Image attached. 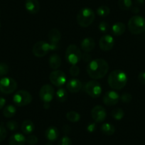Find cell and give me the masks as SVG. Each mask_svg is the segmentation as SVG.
<instances>
[{"label":"cell","instance_id":"cell-34","mask_svg":"<svg viewBox=\"0 0 145 145\" xmlns=\"http://www.w3.org/2000/svg\"><path fill=\"white\" fill-rule=\"evenodd\" d=\"M58 145H72V141L68 137L64 136L60 139Z\"/></svg>","mask_w":145,"mask_h":145},{"label":"cell","instance_id":"cell-33","mask_svg":"<svg viewBox=\"0 0 145 145\" xmlns=\"http://www.w3.org/2000/svg\"><path fill=\"white\" fill-rule=\"evenodd\" d=\"M38 141L39 139L37 137L33 135H29L26 139V142H27L29 145H35L36 144H37Z\"/></svg>","mask_w":145,"mask_h":145},{"label":"cell","instance_id":"cell-20","mask_svg":"<svg viewBox=\"0 0 145 145\" xmlns=\"http://www.w3.org/2000/svg\"><path fill=\"white\" fill-rule=\"evenodd\" d=\"M26 137L22 134L16 133L12 135L9 141V145H24Z\"/></svg>","mask_w":145,"mask_h":145},{"label":"cell","instance_id":"cell-40","mask_svg":"<svg viewBox=\"0 0 145 145\" xmlns=\"http://www.w3.org/2000/svg\"><path fill=\"white\" fill-rule=\"evenodd\" d=\"M138 80L142 85H145V72H139V74L138 75Z\"/></svg>","mask_w":145,"mask_h":145},{"label":"cell","instance_id":"cell-19","mask_svg":"<svg viewBox=\"0 0 145 145\" xmlns=\"http://www.w3.org/2000/svg\"><path fill=\"white\" fill-rule=\"evenodd\" d=\"M59 136V131L57 127L54 126L49 127L45 132V137L49 142H54Z\"/></svg>","mask_w":145,"mask_h":145},{"label":"cell","instance_id":"cell-46","mask_svg":"<svg viewBox=\"0 0 145 145\" xmlns=\"http://www.w3.org/2000/svg\"><path fill=\"white\" fill-rule=\"evenodd\" d=\"M44 108H46V109H48V108H49V107H50V105H49V103H44Z\"/></svg>","mask_w":145,"mask_h":145},{"label":"cell","instance_id":"cell-18","mask_svg":"<svg viewBox=\"0 0 145 145\" xmlns=\"http://www.w3.org/2000/svg\"><path fill=\"white\" fill-rule=\"evenodd\" d=\"M82 50L86 53L91 52L95 47V42L92 38H86L82 41L80 44Z\"/></svg>","mask_w":145,"mask_h":145},{"label":"cell","instance_id":"cell-43","mask_svg":"<svg viewBox=\"0 0 145 145\" xmlns=\"http://www.w3.org/2000/svg\"><path fill=\"white\" fill-rule=\"evenodd\" d=\"M6 104V100L4 97H0V110L3 108Z\"/></svg>","mask_w":145,"mask_h":145},{"label":"cell","instance_id":"cell-26","mask_svg":"<svg viewBox=\"0 0 145 145\" xmlns=\"http://www.w3.org/2000/svg\"><path fill=\"white\" fill-rule=\"evenodd\" d=\"M56 95L57 100L61 103L66 101V100L68 99V93H67L66 90H65L64 88L58 89L56 91Z\"/></svg>","mask_w":145,"mask_h":145},{"label":"cell","instance_id":"cell-25","mask_svg":"<svg viewBox=\"0 0 145 145\" xmlns=\"http://www.w3.org/2000/svg\"><path fill=\"white\" fill-rule=\"evenodd\" d=\"M16 112V108L14 105H9L6 106L3 110V115L5 118H11L14 116Z\"/></svg>","mask_w":145,"mask_h":145},{"label":"cell","instance_id":"cell-47","mask_svg":"<svg viewBox=\"0 0 145 145\" xmlns=\"http://www.w3.org/2000/svg\"><path fill=\"white\" fill-rule=\"evenodd\" d=\"M45 145H53V144L51 143V142H49V141H48V142H47Z\"/></svg>","mask_w":145,"mask_h":145},{"label":"cell","instance_id":"cell-38","mask_svg":"<svg viewBox=\"0 0 145 145\" xmlns=\"http://www.w3.org/2000/svg\"><path fill=\"white\" fill-rule=\"evenodd\" d=\"M98 28H99V30H100V31L105 33V32L107 31V30H108L109 24L106 22L103 21V22H100V23L99 24Z\"/></svg>","mask_w":145,"mask_h":145},{"label":"cell","instance_id":"cell-23","mask_svg":"<svg viewBox=\"0 0 145 145\" xmlns=\"http://www.w3.org/2000/svg\"><path fill=\"white\" fill-rule=\"evenodd\" d=\"M125 29H126L125 25L122 22H116L115 24H114L112 27V33L116 36H119L123 34L125 31Z\"/></svg>","mask_w":145,"mask_h":145},{"label":"cell","instance_id":"cell-36","mask_svg":"<svg viewBox=\"0 0 145 145\" xmlns=\"http://www.w3.org/2000/svg\"><path fill=\"white\" fill-rule=\"evenodd\" d=\"M70 73L72 76H78L80 73V69L76 65H72V66L70 68Z\"/></svg>","mask_w":145,"mask_h":145},{"label":"cell","instance_id":"cell-28","mask_svg":"<svg viewBox=\"0 0 145 145\" xmlns=\"http://www.w3.org/2000/svg\"><path fill=\"white\" fill-rule=\"evenodd\" d=\"M66 118L71 122H77L80 120V115L76 111H70L66 114Z\"/></svg>","mask_w":145,"mask_h":145},{"label":"cell","instance_id":"cell-7","mask_svg":"<svg viewBox=\"0 0 145 145\" xmlns=\"http://www.w3.org/2000/svg\"><path fill=\"white\" fill-rule=\"evenodd\" d=\"M17 88V83L12 78H2L0 80V90L5 94H11Z\"/></svg>","mask_w":145,"mask_h":145},{"label":"cell","instance_id":"cell-42","mask_svg":"<svg viewBox=\"0 0 145 145\" xmlns=\"http://www.w3.org/2000/svg\"><path fill=\"white\" fill-rule=\"evenodd\" d=\"M71 131V127L68 125H64L63 127V132L64 134H68Z\"/></svg>","mask_w":145,"mask_h":145},{"label":"cell","instance_id":"cell-27","mask_svg":"<svg viewBox=\"0 0 145 145\" xmlns=\"http://www.w3.org/2000/svg\"><path fill=\"white\" fill-rule=\"evenodd\" d=\"M118 7L122 10H129L132 7V0H119L118 1Z\"/></svg>","mask_w":145,"mask_h":145},{"label":"cell","instance_id":"cell-12","mask_svg":"<svg viewBox=\"0 0 145 145\" xmlns=\"http://www.w3.org/2000/svg\"><path fill=\"white\" fill-rule=\"evenodd\" d=\"M61 39V33L57 29H53L48 33V39L50 41V48L51 51L57 50L59 47V41Z\"/></svg>","mask_w":145,"mask_h":145},{"label":"cell","instance_id":"cell-29","mask_svg":"<svg viewBox=\"0 0 145 145\" xmlns=\"http://www.w3.org/2000/svg\"><path fill=\"white\" fill-rule=\"evenodd\" d=\"M112 116L116 120H121L125 116V112L121 108H115L112 111Z\"/></svg>","mask_w":145,"mask_h":145},{"label":"cell","instance_id":"cell-35","mask_svg":"<svg viewBox=\"0 0 145 145\" xmlns=\"http://www.w3.org/2000/svg\"><path fill=\"white\" fill-rule=\"evenodd\" d=\"M7 135L6 128L4 127L3 125H0V142H2L5 139Z\"/></svg>","mask_w":145,"mask_h":145},{"label":"cell","instance_id":"cell-17","mask_svg":"<svg viewBox=\"0 0 145 145\" xmlns=\"http://www.w3.org/2000/svg\"><path fill=\"white\" fill-rule=\"evenodd\" d=\"M25 8L30 14H35L38 13L40 9V4L38 0H26Z\"/></svg>","mask_w":145,"mask_h":145},{"label":"cell","instance_id":"cell-2","mask_svg":"<svg viewBox=\"0 0 145 145\" xmlns=\"http://www.w3.org/2000/svg\"><path fill=\"white\" fill-rule=\"evenodd\" d=\"M107 82L111 88L114 90H121L127 83V76L124 71L115 70L110 73Z\"/></svg>","mask_w":145,"mask_h":145},{"label":"cell","instance_id":"cell-24","mask_svg":"<svg viewBox=\"0 0 145 145\" xmlns=\"http://www.w3.org/2000/svg\"><path fill=\"white\" fill-rule=\"evenodd\" d=\"M100 130L104 135L111 136L115 132V127L110 123H104L102 125Z\"/></svg>","mask_w":145,"mask_h":145},{"label":"cell","instance_id":"cell-32","mask_svg":"<svg viewBox=\"0 0 145 145\" xmlns=\"http://www.w3.org/2000/svg\"><path fill=\"white\" fill-rule=\"evenodd\" d=\"M7 127L11 131H15L19 127L18 122L14 120H10L7 122Z\"/></svg>","mask_w":145,"mask_h":145},{"label":"cell","instance_id":"cell-14","mask_svg":"<svg viewBox=\"0 0 145 145\" xmlns=\"http://www.w3.org/2000/svg\"><path fill=\"white\" fill-rule=\"evenodd\" d=\"M91 115L93 119L96 122H102L105 120L107 116L105 109L100 105H96L91 111Z\"/></svg>","mask_w":145,"mask_h":145},{"label":"cell","instance_id":"cell-48","mask_svg":"<svg viewBox=\"0 0 145 145\" xmlns=\"http://www.w3.org/2000/svg\"><path fill=\"white\" fill-rule=\"evenodd\" d=\"M1 27H2V24H1V23H0V29H1Z\"/></svg>","mask_w":145,"mask_h":145},{"label":"cell","instance_id":"cell-5","mask_svg":"<svg viewBox=\"0 0 145 145\" xmlns=\"http://www.w3.org/2000/svg\"><path fill=\"white\" fill-rule=\"evenodd\" d=\"M65 58L69 63L76 65L82 58V53L78 47L71 44L68 46L65 51Z\"/></svg>","mask_w":145,"mask_h":145},{"label":"cell","instance_id":"cell-39","mask_svg":"<svg viewBox=\"0 0 145 145\" xmlns=\"http://www.w3.org/2000/svg\"><path fill=\"white\" fill-rule=\"evenodd\" d=\"M96 128H97V126L95 123H90L87 126V131L90 133H92L96 130Z\"/></svg>","mask_w":145,"mask_h":145},{"label":"cell","instance_id":"cell-13","mask_svg":"<svg viewBox=\"0 0 145 145\" xmlns=\"http://www.w3.org/2000/svg\"><path fill=\"white\" fill-rule=\"evenodd\" d=\"M114 44H115V40L110 35L103 36L99 41V46L101 50L104 51H110L113 48Z\"/></svg>","mask_w":145,"mask_h":145},{"label":"cell","instance_id":"cell-8","mask_svg":"<svg viewBox=\"0 0 145 145\" xmlns=\"http://www.w3.org/2000/svg\"><path fill=\"white\" fill-rule=\"evenodd\" d=\"M85 91L88 95L93 98H97L102 93V87L96 80H90L85 86Z\"/></svg>","mask_w":145,"mask_h":145},{"label":"cell","instance_id":"cell-49","mask_svg":"<svg viewBox=\"0 0 145 145\" xmlns=\"http://www.w3.org/2000/svg\"><path fill=\"white\" fill-rule=\"evenodd\" d=\"M144 32H145V31H144ZM144 36H145V34H144Z\"/></svg>","mask_w":145,"mask_h":145},{"label":"cell","instance_id":"cell-22","mask_svg":"<svg viewBox=\"0 0 145 145\" xmlns=\"http://www.w3.org/2000/svg\"><path fill=\"white\" fill-rule=\"evenodd\" d=\"M34 124L29 120H24L22 124V131L25 135H31L34 131Z\"/></svg>","mask_w":145,"mask_h":145},{"label":"cell","instance_id":"cell-21","mask_svg":"<svg viewBox=\"0 0 145 145\" xmlns=\"http://www.w3.org/2000/svg\"><path fill=\"white\" fill-rule=\"evenodd\" d=\"M61 65V58L56 54H52L49 58V66L51 69L57 70Z\"/></svg>","mask_w":145,"mask_h":145},{"label":"cell","instance_id":"cell-37","mask_svg":"<svg viewBox=\"0 0 145 145\" xmlns=\"http://www.w3.org/2000/svg\"><path fill=\"white\" fill-rule=\"evenodd\" d=\"M120 99L123 103H130V102L132 101V95H131V94L126 93H123V94L121 95Z\"/></svg>","mask_w":145,"mask_h":145},{"label":"cell","instance_id":"cell-6","mask_svg":"<svg viewBox=\"0 0 145 145\" xmlns=\"http://www.w3.org/2000/svg\"><path fill=\"white\" fill-rule=\"evenodd\" d=\"M13 101L16 105L19 107H24L31 103L32 96L29 92L26 90H19L14 95Z\"/></svg>","mask_w":145,"mask_h":145},{"label":"cell","instance_id":"cell-16","mask_svg":"<svg viewBox=\"0 0 145 145\" xmlns=\"http://www.w3.org/2000/svg\"><path fill=\"white\" fill-rule=\"evenodd\" d=\"M81 81L77 78H72L67 83V89L68 91L72 93H78L82 88Z\"/></svg>","mask_w":145,"mask_h":145},{"label":"cell","instance_id":"cell-31","mask_svg":"<svg viewBox=\"0 0 145 145\" xmlns=\"http://www.w3.org/2000/svg\"><path fill=\"white\" fill-rule=\"evenodd\" d=\"M9 72V66L5 63H0V76L7 75Z\"/></svg>","mask_w":145,"mask_h":145},{"label":"cell","instance_id":"cell-10","mask_svg":"<svg viewBox=\"0 0 145 145\" xmlns=\"http://www.w3.org/2000/svg\"><path fill=\"white\" fill-rule=\"evenodd\" d=\"M50 50V44L46 41H41L34 44L32 48V52L36 57L41 58L45 56Z\"/></svg>","mask_w":145,"mask_h":145},{"label":"cell","instance_id":"cell-3","mask_svg":"<svg viewBox=\"0 0 145 145\" xmlns=\"http://www.w3.org/2000/svg\"><path fill=\"white\" fill-rule=\"evenodd\" d=\"M76 19L79 26L83 28H86L94 22L95 13L90 8L84 7L79 11Z\"/></svg>","mask_w":145,"mask_h":145},{"label":"cell","instance_id":"cell-30","mask_svg":"<svg viewBox=\"0 0 145 145\" xmlns=\"http://www.w3.org/2000/svg\"><path fill=\"white\" fill-rule=\"evenodd\" d=\"M110 12V8L107 6H100L97 9V14L98 16L102 17L107 16Z\"/></svg>","mask_w":145,"mask_h":145},{"label":"cell","instance_id":"cell-9","mask_svg":"<svg viewBox=\"0 0 145 145\" xmlns=\"http://www.w3.org/2000/svg\"><path fill=\"white\" fill-rule=\"evenodd\" d=\"M51 83L56 87H61L66 83V76L65 72L60 70H55L49 76Z\"/></svg>","mask_w":145,"mask_h":145},{"label":"cell","instance_id":"cell-1","mask_svg":"<svg viewBox=\"0 0 145 145\" xmlns=\"http://www.w3.org/2000/svg\"><path fill=\"white\" fill-rule=\"evenodd\" d=\"M108 63L102 58L93 60L87 66V72L91 78L97 80L101 79L106 76L108 72Z\"/></svg>","mask_w":145,"mask_h":145},{"label":"cell","instance_id":"cell-45","mask_svg":"<svg viewBox=\"0 0 145 145\" xmlns=\"http://www.w3.org/2000/svg\"><path fill=\"white\" fill-rule=\"evenodd\" d=\"M144 3V0H135V4L137 7L142 6Z\"/></svg>","mask_w":145,"mask_h":145},{"label":"cell","instance_id":"cell-15","mask_svg":"<svg viewBox=\"0 0 145 145\" xmlns=\"http://www.w3.org/2000/svg\"><path fill=\"white\" fill-rule=\"evenodd\" d=\"M120 100V95L117 92L112 91H108L103 96V103L105 105L107 106H113L115 105L117 103H118Z\"/></svg>","mask_w":145,"mask_h":145},{"label":"cell","instance_id":"cell-41","mask_svg":"<svg viewBox=\"0 0 145 145\" xmlns=\"http://www.w3.org/2000/svg\"><path fill=\"white\" fill-rule=\"evenodd\" d=\"M82 59L83 60V61L86 63H90L92 61L91 56L88 53H84L83 54H82Z\"/></svg>","mask_w":145,"mask_h":145},{"label":"cell","instance_id":"cell-44","mask_svg":"<svg viewBox=\"0 0 145 145\" xmlns=\"http://www.w3.org/2000/svg\"><path fill=\"white\" fill-rule=\"evenodd\" d=\"M131 9H132V12H133V13H135V14L139 13V11H140V9H139V7H137V6L133 7H132Z\"/></svg>","mask_w":145,"mask_h":145},{"label":"cell","instance_id":"cell-11","mask_svg":"<svg viewBox=\"0 0 145 145\" xmlns=\"http://www.w3.org/2000/svg\"><path fill=\"white\" fill-rule=\"evenodd\" d=\"M54 94H55L54 88L51 85H44L40 89L39 97L44 103H49L50 102L52 101L54 97Z\"/></svg>","mask_w":145,"mask_h":145},{"label":"cell","instance_id":"cell-4","mask_svg":"<svg viewBox=\"0 0 145 145\" xmlns=\"http://www.w3.org/2000/svg\"><path fill=\"white\" fill-rule=\"evenodd\" d=\"M128 29L132 34H140L145 31V19L142 16H134L128 22Z\"/></svg>","mask_w":145,"mask_h":145}]
</instances>
